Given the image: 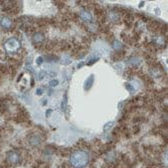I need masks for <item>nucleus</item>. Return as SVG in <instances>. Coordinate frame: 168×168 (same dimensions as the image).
<instances>
[{
	"label": "nucleus",
	"mask_w": 168,
	"mask_h": 168,
	"mask_svg": "<svg viewBox=\"0 0 168 168\" xmlns=\"http://www.w3.org/2000/svg\"><path fill=\"white\" fill-rule=\"evenodd\" d=\"M71 164L75 168H83L89 163L90 155L84 150H79L71 156Z\"/></svg>",
	"instance_id": "1"
},
{
	"label": "nucleus",
	"mask_w": 168,
	"mask_h": 168,
	"mask_svg": "<svg viewBox=\"0 0 168 168\" xmlns=\"http://www.w3.org/2000/svg\"><path fill=\"white\" fill-rule=\"evenodd\" d=\"M6 160L11 164H17L20 162V155L16 151H9L7 153Z\"/></svg>",
	"instance_id": "2"
},
{
	"label": "nucleus",
	"mask_w": 168,
	"mask_h": 168,
	"mask_svg": "<svg viewBox=\"0 0 168 168\" xmlns=\"http://www.w3.org/2000/svg\"><path fill=\"white\" fill-rule=\"evenodd\" d=\"M5 46H6V49L9 52H15V50H17L20 47V43H19V41L16 38H9L6 41Z\"/></svg>",
	"instance_id": "3"
},
{
	"label": "nucleus",
	"mask_w": 168,
	"mask_h": 168,
	"mask_svg": "<svg viewBox=\"0 0 168 168\" xmlns=\"http://www.w3.org/2000/svg\"><path fill=\"white\" fill-rule=\"evenodd\" d=\"M0 25L5 29H9L11 28V26H12V21L8 17H2L1 20H0Z\"/></svg>",
	"instance_id": "4"
},
{
	"label": "nucleus",
	"mask_w": 168,
	"mask_h": 168,
	"mask_svg": "<svg viewBox=\"0 0 168 168\" xmlns=\"http://www.w3.org/2000/svg\"><path fill=\"white\" fill-rule=\"evenodd\" d=\"M80 16H81V18L83 19V20H85L87 22H90V21H92V14L91 13L89 12V11H86V10H82L80 12Z\"/></svg>",
	"instance_id": "5"
},
{
	"label": "nucleus",
	"mask_w": 168,
	"mask_h": 168,
	"mask_svg": "<svg viewBox=\"0 0 168 168\" xmlns=\"http://www.w3.org/2000/svg\"><path fill=\"white\" fill-rule=\"evenodd\" d=\"M93 83H94V75H91L85 82V87H84V88H85L86 91H88V90H90L92 88Z\"/></svg>",
	"instance_id": "6"
},
{
	"label": "nucleus",
	"mask_w": 168,
	"mask_h": 168,
	"mask_svg": "<svg viewBox=\"0 0 168 168\" xmlns=\"http://www.w3.org/2000/svg\"><path fill=\"white\" fill-rule=\"evenodd\" d=\"M43 40H44V37L41 33H35V34H33L32 36V40H33V43H43Z\"/></svg>",
	"instance_id": "7"
},
{
	"label": "nucleus",
	"mask_w": 168,
	"mask_h": 168,
	"mask_svg": "<svg viewBox=\"0 0 168 168\" xmlns=\"http://www.w3.org/2000/svg\"><path fill=\"white\" fill-rule=\"evenodd\" d=\"M29 142L33 146H36V145H38L40 143V137H37V136H32L31 139L29 140Z\"/></svg>",
	"instance_id": "8"
},
{
	"label": "nucleus",
	"mask_w": 168,
	"mask_h": 168,
	"mask_svg": "<svg viewBox=\"0 0 168 168\" xmlns=\"http://www.w3.org/2000/svg\"><path fill=\"white\" fill-rule=\"evenodd\" d=\"M113 47H114V49L120 50L123 47V44L120 43V41H115V43H113Z\"/></svg>",
	"instance_id": "9"
},
{
	"label": "nucleus",
	"mask_w": 168,
	"mask_h": 168,
	"mask_svg": "<svg viewBox=\"0 0 168 168\" xmlns=\"http://www.w3.org/2000/svg\"><path fill=\"white\" fill-rule=\"evenodd\" d=\"M130 63L132 64H134V66H138V64H140V60L137 57H132L130 60Z\"/></svg>",
	"instance_id": "10"
},
{
	"label": "nucleus",
	"mask_w": 168,
	"mask_h": 168,
	"mask_svg": "<svg viewBox=\"0 0 168 168\" xmlns=\"http://www.w3.org/2000/svg\"><path fill=\"white\" fill-rule=\"evenodd\" d=\"M57 85H58V81H57V80H52V81H50V83H49L50 87H55Z\"/></svg>",
	"instance_id": "11"
},
{
	"label": "nucleus",
	"mask_w": 168,
	"mask_h": 168,
	"mask_svg": "<svg viewBox=\"0 0 168 168\" xmlns=\"http://www.w3.org/2000/svg\"><path fill=\"white\" fill-rule=\"evenodd\" d=\"M43 94V90L41 88H38L36 90V95H38V96H41V95Z\"/></svg>",
	"instance_id": "12"
},
{
	"label": "nucleus",
	"mask_w": 168,
	"mask_h": 168,
	"mask_svg": "<svg viewBox=\"0 0 168 168\" xmlns=\"http://www.w3.org/2000/svg\"><path fill=\"white\" fill-rule=\"evenodd\" d=\"M43 58L40 57H37V60H36V63H37L38 66H40V64L43 63Z\"/></svg>",
	"instance_id": "13"
}]
</instances>
